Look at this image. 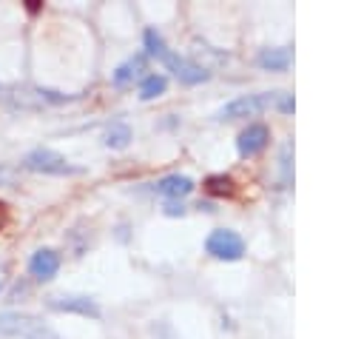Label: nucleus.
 <instances>
[{
  "mask_svg": "<svg viewBox=\"0 0 364 339\" xmlns=\"http://www.w3.org/2000/svg\"><path fill=\"white\" fill-rule=\"evenodd\" d=\"M0 336H23V339H60L54 328H48L40 316L6 311L0 313Z\"/></svg>",
  "mask_w": 364,
  "mask_h": 339,
  "instance_id": "f257e3e1",
  "label": "nucleus"
},
{
  "mask_svg": "<svg viewBox=\"0 0 364 339\" xmlns=\"http://www.w3.org/2000/svg\"><path fill=\"white\" fill-rule=\"evenodd\" d=\"M276 103V91H259V94H242L230 103H225L216 111V120H245V117H256L264 108H270Z\"/></svg>",
  "mask_w": 364,
  "mask_h": 339,
  "instance_id": "f03ea898",
  "label": "nucleus"
},
{
  "mask_svg": "<svg viewBox=\"0 0 364 339\" xmlns=\"http://www.w3.org/2000/svg\"><path fill=\"white\" fill-rule=\"evenodd\" d=\"M23 168L37 171V174H54V177H65V174H80L77 165H71L63 154L51 151V148H34L23 157Z\"/></svg>",
  "mask_w": 364,
  "mask_h": 339,
  "instance_id": "7ed1b4c3",
  "label": "nucleus"
},
{
  "mask_svg": "<svg viewBox=\"0 0 364 339\" xmlns=\"http://www.w3.org/2000/svg\"><path fill=\"white\" fill-rule=\"evenodd\" d=\"M205 251H208L213 259L233 262V259H242V256H245V239H242L236 231H230V228H216V231L208 234Z\"/></svg>",
  "mask_w": 364,
  "mask_h": 339,
  "instance_id": "20e7f679",
  "label": "nucleus"
},
{
  "mask_svg": "<svg viewBox=\"0 0 364 339\" xmlns=\"http://www.w3.org/2000/svg\"><path fill=\"white\" fill-rule=\"evenodd\" d=\"M162 63H165V68L173 71V77H176L179 83H185V85H199V83H205V80L210 77V71H208L205 66H199V63H193V60H188V57H182V54H176V51H168V54L162 57Z\"/></svg>",
  "mask_w": 364,
  "mask_h": 339,
  "instance_id": "39448f33",
  "label": "nucleus"
},
{
  "mask_svg": "<svg viewBox=\"0 0 364 339\" xmlns=\"http://www.w3.org/2000/svg\"><path fill=\"white\" fill-rule=\"evenodd\" d=\"M267 142H270V128L264 125V122H250V125H245L242 131H239V137H236V151H239V157H256V154H262L264 148H267Z\"/></svg>",
  "mask_w": 364,
  "mask_h": 339,
  "instance_id": "423d86ee",
  "label": "nucleus"
},
{
  "mask_svg": "<svg viewBox=\"0 0 364 339\" xmlns=\"http://www.w3.org/2000/svg\"><path fill=\"white\" fill-rule=\"evenodd\" d=\"M48 308L51 311H60V313H80V316H88V319H100V305L88 296H51L48 299Z\"/></svg>",
  "mask_w": 364,
  "mask_h": 339,
  "instance_id": "0eeeda50",
  "label": "nucleus"
},
{
  "mask_svg": "<svg viewBox=\"0 0 364 339\" xmlns=\"http://www.w3.org/2000/svg\"><path fill=\"white\" fill-rule=\"evenodd\" d=\"M57 271H60V254H57V251H51V248H40V251L31 254V259H28V273H31L37 282H48V279H54Z\"/></svg>",
  "mask_w": 364,
  "mask_h": 339,
  "instance_id": "6e6552de",
  "label": "nucleus"
},
{
  "mask_svg": "<svg viewBox=\"0 0 364 339\" xmlns=\"http://www.w3.org/2000/svg\"><path fill=\"white\" fill-rule=\"evenodd\" d=\"M154 188H156V194L171 197V199L176 202V199L188 197V194L193 191V179H191V177H185V174H168V177H162Z\"/></svg>",
  "mask_w": 364,
  "mask_h": 339,
  "instance_id": "1a4fd4ad",
  "label": "nucleus"
},
{
  "mask_svg": "<svg viewBox=\"0 0 364 339\" xmlns=\"http://www.w3.org/2000/svg\"><path fill=\"white\" fill-rule=\"evenodd\" d=\"M142 71H145V57H142V54H134V57H128L125 63H119V66L114 68L111 83H114V85H128V83L136 80Z\"/></svg>",
  "mask_w": 364,
  "mask_h": 339,
  "instance_id": "9d476101",
  "label": "nucleus"
},
{
  "mask_svg": "<svg viewBox=\"0 0 364 339\" xmlns=\"http://www.w3.org/2000/svg\"><path fill=\"white\" fill-rule=\"evenodd\" d=\"M290 60H293V54H290V48H284V46L262 48V51H259V66H262L264 71H284V68L290 66Z\"/></svg>",
  "mask_w": 364,
  "mask_h": 339,
  "instance_id": "9b49d317",
  "label": "nucleus"
},
{
  "mask_svg": "<svg viewBox=\"0 0 364 339\" xmlns=\"http://www.w3.org/2000/svg\"><path fill=\"white\" fill-rule=\"evenodd\" d=\"M165 88H168V80H165V74H145L142 77V83H139V97L142 100H154V97H162L165 94Z\"/></svg>",
  "mask_w": 364,
  "mask_h": 339,
  "instance_id": "f8f14e48",
  "label": "nucleus"
},
{
  "mask_svg": "<svg viewBox=\"0 0 364 339\" xmlns=\"http://www.w3.org/2000/svg\"><path fill=\"white\" fill-rule=\"evenodd\" d=\"M131 142V125L128 122H111V128L105 131V145L108 148H125Z\"/></svg>",
  "mask_w": 364,
  "mask_h": 339,
  "instance_id": "ddd939ff",
  "label": "nucleus"
},
{
  "mask_svg": "<svg viewBox=\"0 0 364 339\" xmlns=\"http://www.w3.org/2000/svg\"><path fill=\"white\" fill-rule=\"evenodd\" d=\"M205 188H208V194H213V197H230L236 188H233V179L228 177V174H210L208 179H205Z\"/></svg>",
  "mask_w": 364,
  "mask_h": 339,
  "instance_id": "4468645a",
  "label": "nucleus"
},
{
  "mask_svg": "<svg viewBox=\"0 0 364 339\" xmlns=\"http://www.w3.org/2000/svg\"><path fill=\"white\" fill-rule=\"evenodd\" d=\"M142 43H145V51H148L151 57H156V60H162V57L168 54V46H165V40H162V34H159L156 28H145Z\"/></svg>",
  "mask_w": 364,
  "mask_h": 339,
  "instance_id": "2eb2a0df",
  "label": "nucleus"
},
{
  "mask_svg": "<svg viewBox=\"0 0 364 339\" xmlns=\"http://www.w3.org/2000/svg\"><path fill=\"white\" fill-rule=\"evenodd\" d=\"M290 151H293V145H290V142H284L282 157H279V168H282V182H284V185H287V182H290V177H293V168H290Z\"/></svg>",
  "mask_w": 364,
  "mask_h": 339,
  "instance_id": "dca6fc26",
  "label": "nucleus"
},
{
  "mask_svg": "<svg viewBox=\"0 0 364 339\" xmlns=\"http://www.w3.org/2000/svg\"><path fill=\"white\" fill-rule=\"evenodd\" d=\"M273 108H279L282 114H293V108H296L293 94H287V91H276V103H273Z\"/></svg>",
  "mask_w": 364,
  "mask_h": 339,
  "instance_id": "f3484780",
  "label": "nucleus"
},
{
  "mask_svg": "<svg viewBox=\"0 0 364 339\" xmlns=\"http://www.w3.org/2000/svg\"><path fill=\"white\" fill-rule=\"evenodd\" d=\"M165 214H171V217L185 214V205H182V202H168V205H165Z\"/></svg>",
  "mask_w": 364,
  "mask_h": 339,
  "instance_id": "a211bd4d",
  "label": "nucleus"
},
{
  "mask_svg": "<svg viewBox=\"0 0 364 339\" xmlns=\"http://www.w3.org/2000/svg\"><path fill=\"white\" fill-rule=\"evenodd\" d=\"M6 282H9V271H6V265L0 262V291L6 288Z\"/></svg>",
  "mask_w": 364,
  "mask_h": 339,
  "instance_id": "6ab92c4d",
  "label": "nucleus"
},
{
  "mask_svg": "<svg viewBox=\"0 0 364 339\" xmlns=\"http://www.w3.org/2000/svg\"><path fill=\"white\" fill-rule=\"evenodd\" d=\"M6 222H9V211H6V205L0 202V231L6 228Z\"/></svg>",
  "mask_w": 364,
  "mask_h": 339,
  "instance_id": "aec40b11",
  "label": "nucleus"
},
{
  "mask_svg": "<svg viewBox=\"0 0 364 339\" xmlns=\"http://www.w3.org/2000/svg\"><path fill=\"white\" fill-rule=\"evenodd\" d=\"M6 177H9V171H6V168H3V165H0V182H3V179H6Z\"/></svg>",
  "mask_w": 364,
  "mask_h": 339,
  "instance_id": "412c9836",
  "label": "nucleus"
}]
</instances>
